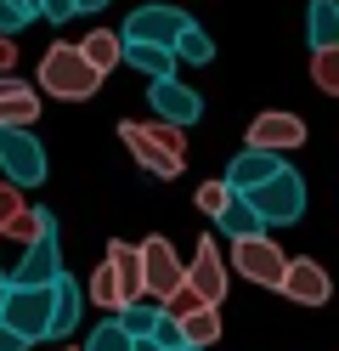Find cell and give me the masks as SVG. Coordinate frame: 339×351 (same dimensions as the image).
Masks as SVG:
<instances>
[{
	"label": "cell",
	"instance_id": "obj_12",
	"mask_svg": "<svg viewBox=\"0 0 339 351\" xmlns=\"http://www.w3.org/2000/svg\"><path fill=\"white\" fill-rule=\"evenodd\" d=\"M147 102H153L158 125H170V130H187V125L203 119V97L192 91V85H181V80H153L147 85Z\"/></svg>",
	"mask_w": 339,
	"mask_h": 351
},
{
	"label": "cell",
	"instance_id": "obj_31",
	"mask_svg": "<svg viewBox=\"0 0 339 351\" xmlns=\"http://www.w3.org/2000/svg\"><path fill=\"white\" fill-rule=\"evenodd\" d=\"M0 351H29V346H23V340L12 335V328H0Z\"/></svg>",
	"mask_w": 339,
	"mask_h": 351
},
{
	"label": "cell",
	"instance_id": "obj_19",
	"mask_svg": "<svg viewBox=\"0 0 339 351\" xmlns=\"http://www.w3.org/2000/svg\"><path fill=\"white\" fill-rule=\"evenodd\" d=\"M119 51H125V46H119V34H113V29H97V34L79 40V57H85V69L97 74V80L119 69Z\"/></svg>",
	"mask_w": 339,
	"mask_h": 351
},
{
	"label": "cell",
	"instance_id": "obj_20",
	"mask_svg": "<svg viewBox=\"0 0 339 351\" xmlns=\"http://www.w3.org/2000/svg\"><path fill=\"white\" fill-rule=\"evenodd\" d=\"M305 34H311V51H334L339 46V0H311Z\"/></svg>",
	"mask_w": 339,
	"mask_h": 351
},
{
	"label": "cell",
	"instance_id": "obj_2",
	"mask_svg": "<svg viewBox=\"0 0 339 351\" xmlns=\"http://www.w3.org/2000/svg\"><path fill=\"white\" fill-rule=\"evenodd\" d=\"M90 300H97L102 312H113V317H119L125 306L142 300V267H136V244H125V238H113V244H108L97 278H90Z\"/></svg>",
	"mask_w": 339,
	"mask_h": 351
},
{
	"label": "cell",
	"instance_id": "obj_18",
	"mask_svg": "<svg viewBox=\"0 0 339 351\" xmlns=\"http://www.w3.org/2000/svg\"><path fill=\"white\" fill-rule=\"evenodd\" d=\"M175 335H181V351H210L221 340V312L215 306H198V312H187L175 323Z\"/></svg>",
	"mask_w": 339,
	"mask_h": 351
},
{
	"label": "cell",
	"instance_id": "obj_5",
	"mask_svg": "<svg viewBox=\"0 0 339 351\" xmlns=\"http://www.w3.org/2000/svg\"><path fill=\"white\" fill-rule=\"evenodd\" d=\"M136 267H142V300L158 312V300H170L181 289V255L170 250V238H142L136 244Z\"/></svg>",
	"mask_w": 339,
	"mask_h": 351
},
{
	"label": "cell",
	"instance_id": "obj_27",
	"mask_svg": "<svg viewBox=\"0 0 339 351\" xmlns=\"http://www.w3.org/2000/svg\"><path fill=\"white\" fill-rule=\"evenodd\" d=\"M85 351H136V340H125L119 328H113V317H108V323H97V328H90Z\"/></svg>",
	"mask_w": 339,
	"mask_h": 351
},
{
	"label": "cell",
	"instance_id": "obj_4",
	"mask_svg": "<svg viewBox=\"0 0 339 351\" xmlns=\"http://www.w3.org/2000/svg\"><path fill=\"white\" fill-rule=\"evenodd\" d=\"M243 204L260 215V227H294V221L305 215V182H300V170L283 165L271 182H260L255 193H249Z\"/></svg>",
	"mask_w": 339,
	"mask_h": 351
},
{
	"label": "cell",
	"instance_id": "obj_24",
	"mask_svg": "<svg viewBox=\"0 0 339 351\" xmlns=\"http://www.w3.org/2000/svg\"><path fill=\"white\" fill-rule=\"evenodd\" d=\"M170 57H175V62H210V57H215V40L203 34L198 23H187V29H181V40L170 46Z\"/></svg>",
	"mask_w": 339,
	"mask_h": 351
},
{
	"label": "cell",
	"instance_id": "obj_21",
	"mask_svg": "<svg viewBox=\"0 0 339 351\" xmlns=\"http://www.w3.org/2000/svg\"><path fill=\"white\" fill-rule=\"evenodd\" d=\"M119 62H130L136 74H147V85L153 80H175V57L170 51H158V46H130V40H119Z\"/></svg>",
	"mask_w": 339,
	"mask_h": 351
},
{
	"label": "cell",
	"instance_id": "obj_16",
	"mask_svg": "<svg viewBox=\"0 0 339 351\" xmlns=\"http://www.w3.org/2000/svg\"><path fill=\"white\" fill-rule=\"evenodd\" d=\"M79 306H85V295H79V283L74 278H57L51 283V317H45V340H68L79 328Z\"/></svg>",
	"mask_w": 339,
	"mask_h": 351
},
{
	"label": "cell",
	"instance_id": "obj_7",
	"mask_svg": "<svg viewBox=\"0 0 339 351\" xmlns=\"http://www.w3.org/2000/svg\"><path fill=\"white\" fill-rule=\"evenodd\" d=\"M45 317H51V289H17V283H6L0 328H12L23 346H34V340H45Z\"/></svg>",
	"mask_w": 339,
	"mask_h": 351
},
{
	"label": "cell",
	"instance_id": "obj_28",
	"mask_svg": "<svg viewBox=\"0 0 339 351\" xmlns=\"http://www.w3.org/2000/svg\"><path fill=\"white\" fill-rule=\"evenodd\" d=\"M23 215V193L12 187V182H0V238H6V227Z\"/></svg>",
	"mask_w": 339,
	"mask_h": 351
},
{
	"label": "cell",
	"instance_id": "obj_22",
	"mask_svg": "<svg viewBox=\"0 0 339 351\" xmlns=\"http://www.w3.org/2000/svg\"><path fill=\"white\" fill-rule=\"evenodd\" d=\"M215 227L232 238V244H243V238H266V227H260V215L249 210L243 199H226V210L215 215Z\"/></svg>",
	"mask_w": 339,
	"mask_h": 351
},
{
	"label": "cell",
	"instance_id": "obj_11",
	"mask_svg": "<svg viewBox=\"0 0 339 351\" xmlns=\"http://www.w3.org/2000/svg\"><path fill=\"white\" fill-rule=\"evenodd\" d=\"M300 142H305V119L300 114H283V108H266V114H255V125H249V147L271 153V159L294 153Z\"/></svg>",
	"mask_w": 339,
	"mask_h": 351
},
{
	"label": "cell",
	"instance_id": "obj_3",
	"mask_svg": "<svg viewBox=\"0 0 339 351\" xmlns=\"http://www.w3.org/2000/svg\"><path fill=\"white\" fill-rule=\"evenodd\" d=\"M40 85L51 97H62V102H90L97 97V74L85 69V57H79V46H68V40H57L51 51L40 57Z\"/></svg>",
	"mask_w": 339,
	"mask_h": 351
},
{
	"label": "cell",
	"instance_id": "obj_17",
	"mask_svg": "<svg viewBox=\"0 0 339 351\" xmlns=\"http://www.w3.org/2000/svg\"><path fill=\"white\" fill-rule=\"evenodd\" d=\"M34 119H40V97L23 80L0 74V130H29Z\"/></svg>",
	"mask_w": 339,
	"mask_h": 351
},
{
	"label": "cell",
	"instance_id": "obj_23",
	"mask_svg": "<svg viewBox=\"0 0 339 351\" xmlns=\"http://www.w3.org/2000/svg\"><path fill=\"white\" fill-rule=\"evenodd\" d=\"M113 328H119L125 340H136V346H142V340H153V328H158V312H153L147 300H136V306H125V312L113 317Z\"/></svg>",
	"mask_w": 339,
	"mask_h": 351
},
{
	"label": "cell",
	"instance_id": "obj_26",
	"mask_svg": "<svg viewBox=\"0 0 339 351\" xmlns=\"http://www.w3.org/2000/svg\"><path fill=\"white\" fill-rule=\"evenodd\" d=\"M226 199H232V193H226V182H221V176H215V182H203V187L192 193V204H198V215H203V221H215V215L226 210Z\"/></svg>",
	"mask_w": 339,
	"mask_h": 351
},
{
	"label": "cell",
	"instance_id": "obj_32",
	"mask_svg": "<svg viewBox=\"0 0 339 351\" xmlns=\"http://www.w3.org/2000/svg\"><path fill=\"white\" fill-rule=\"evenodd\" d=\"M108 0H74V12H102Z\"/></svg>",
	"mask_w": 339,
	"mask_h": 351
},
{
	"label": "cell",
	"instance_id": "obj_14",
	"mask_svg": "<svg viewBox=\"0 0 339 351\" xmlns=\"http://www.w3.org/2000/svg\"><path fill=\"white\" fill-rule=\"evenodd\" d=\"M277 295H288L294 306H323V300H328V272H323V261H311V255H294L288 267H283Z\"/></svg>",
	"mask_w": 339,
	"mask_h": 351
},
{
	"label": "cell",
	"instance_id": "obj_35",
	"mask_svg": "<svg viewBox=\"0 0 339 351\" xmlns=\"http://www.w3.org/2000/svg\"><path fill=\"white\" fill-rule=\"evenodd\" d=\"M0 283H6V272H0Z\"/></svg>",
	"mask_w": 339,
	"mask_h": 351
},
{
	"label": "cell",
	"instance_id": "obj_9",
	"mask_svg": "<svg viewBox=\"0 0 339 351\" xmlns=\"http://www.w3.org/2000/svg\"><path fill=\"white\" fill-rule=\"evenodd\" d=\"M283 267H288V255L271 244V238H243V244H232V261H226V272L249 278L255 289H277Z\"/></svg>",
	"mask_w": 339,
	"mask_h": 351
},
{
	"label": "cell",
	"instance_id": "obj_6",
	"mask_svg": "<svg viewBox=\"0 0 339 351\" xmlns=\"http://www.w3.org/2000/svg\"><path fill=\"white\" fill-rule=\"evenodd\" d=\"M187 23H192V17L181 12V6H136V12L125 17L119 40H130V46H158V51H170Z\"/></svg>",
	"mask_w": 339,
	"mask_h": 351
},
{
	"label": "cell",
	"instance_id": "obj_33",
	"mask_svg": "<svg viewBox=\"0 0 339 351\" xmlns=\"http://www.w3.org/2000/svg\"><path fill=\"white\" fill-rule=\"evenodd\" d=\"M23 6H34V0H23ZM34 17H40V12H34Z\"/></svg>",
	"mask_w": 339,
	"mask_h": 351
},
{
	"label": "cell",
	"instance_id": "obj_8",
	"mask_svg": "<svg viewBox=\"0 0 339 351\" xmlns=\"http://www.w3.org/2000/svg\"><path fill=\"white\" fill-rule=\"evenodd\" d=\"M181 283L203 300V306H221L226 300V283H232V272H226V255L215 250V238L203 232L198 238V250H192V261L181 267Z\"/></svg>",
	"mask_w": 339,
	"mask_h": 351
},
{
	"label": "cell",
	"instance_id": "obj_34",
	"mask_svg": "<svg viewBox=\"0 0 339 351\" xmlns=\"http://www.w3.org/2000/svg\"><path fill=\"white\" fill-rule=\"evenodd\" d=\"M17 6H23V0H17ZM23 12H34V6H23Z\"/></svg>",
	"mask_w": 339,
	"mask_h": 351
},
{
	"label": "cell",
	"instance_id": "obj_25",
	"mask_svg": "<svg viewBox=\"0 0 339 351\" xmlns=\"http://www.w3.org/2000/svg\"><path fill=\"white\" fill-rule=\"evenodd\" d=\"M311 80H316V91H339V46L334 51H311Z\"/></svg>",
	"mask_w": 339,
	"mask_h": 351
},
{
	"label": "cell",
	"instance_id": "obj_10",
	"mask_svg": "<svg viewBox=\"0 0 339 351\" xmlns=\"http://www.w3.org/2000/svg\"><path fill=\"white\" fill-rule=\"evenodd\" d=\"M0 170L12 187H40L45 182V147L34 130H0Z\"/></svg>",
	"mask_w": 339,
	"mask_h": 351
},
{
	"label": "cell",
	"instance_id": "obj_30",
	"mask_svg": "<svg viewBox=\"0 0 339 351\" xmlns=\"http://www.w3.org/2000/svg\"><path fill=\"white\" fill-rule=\"evenodd\" d=\"M12 62H17V40H6V34H0V74H6Z\"/></svg>",
	"mask_w": 339,
	"mask_h": 351
},
{
	"label": "cell",
	"instance_id": "obj_29",
	"mask_svg": "<svg viewBox=\"0 0 339 351\" xmlns=\"http://www.w3.org/2000/svg\"><path fill=\"white\" fill-rule=\"evenodd\" d=\"M34 12L51 17V23H68V17H74V0H34Z\"/></svg>",
	"mask_w": 339,
	"mask_h": 351
},
{
	"label": "cell",
	"instance_id": "obj_1",
	"mask_svg": "<svg viewBox=\"0 0 339 351\" xmlns=\"http://www.w3.org/2000/svg\"><path fill=\"white\" fill-rule=\"evenodd\" d=\"M119 136H125V147L136 153V165H142L147 176H158V182H170V176H181V165H187V130L125 119V125H119Z\"/></svg>",
	"mask_w": 339,
	"mask_h": 351
},
{
	"label": "cell",
	"instance_id": "obj_36",
	"mask_svg": "<svg viewBox=\"0 0 339 351\" xmlns=\"http://www.w3.org/2000/svg\"><path fill=\"white\" fill-rule=\"evenodd\" d=\"M62 351H68V346H62Z\"/></svg>",
	"mask_w": 339,
	"mask_h": 351
},
{
	"label": "cell",
	"instance_id": "obj_13",
	"mask_svg": "<svg viewBox=\"0 0 339 351\" xmlns=\"http://www.w3.org/2000/svg\"><path fill=\"white\" fill-rule=\"evenodd\" d=\"M68 267H62V250H57V227L51 232H40L29 250H23V267L6 278V283H17V289H51V283L62 278Z\"/></svg>",
	"mask_w": 339,
	"mask_h": 351
},
{
	"label": "cell",
	"instance_id": "obj_15",
	"mask_svg": "<svg viewBox=\"0 0 339 351\" xmlns=\"http://www.w3.org/2000/svg\"><path fill=\"white\" fill-rule=\"evenodd\" d=\"M283 170V159H271V153H255V147H243L232 165H226V193H232V199H249V193H255L260 182H271V176Z\"/></svg>",
	"mask_w": 339,
	"mask_h": 351
}]
</instances>
